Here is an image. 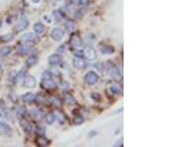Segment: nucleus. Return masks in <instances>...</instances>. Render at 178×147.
<instances>
[{
	"label": "nucleus",
	"instance_id": "5701e85b",
	"mask_svg": "<svg viewBox=\"0 0 178 147\" xmlns=\"http://www.w3.org/2000/svg\"><path fill=\"white\" fill-rule=\"evenodd\" d=\"M11 53V48L8 46H4L2 48H0V55L1 56H7Z\"/></svg>",
	"mask_w": 178,
	"mask_h": 147
},
{
	"label": "nucleus",
	"instance_id": "aec40b11",
	"mask_svg": "<svg viewBox=\"0 0 178 147\" xmlns=\"http://www.w3.org/2000/svg\"><path fill=\"white\" fill-rule=\"evenodd\" d=\"M64 101H65V103L69 104V106H73V104H75V99L71 94H65Z\"/></svg>",
	"mask_w": 178,
	"mask_h": 147
},
{
	"label": "nucleus",
	"instance_id": "6e6552de",
	"mask_svg": "<svg viewBox=\"0 0 178 147\" xmlns=\"http://www.w3.org/2000/svg\"><path fill=\"white\" fill-rule=\"evenodd\" d=\"M41 85L44 88L51 90V88H54V86H56V83L52 80V78H44L43 82L41 83Z\"/></svg>",
	"mask_w": 178,
	"mask_h": 147
},
{
	"label": "nucleus",
	"instance_id": "2f4dec72",
	"mask_svg": "<svg viewBox=\"0 0 178 147\" xmlns=\"http://www.w3.org/2000/svg\"><path fill=\"white\" fill-rule=\"evenodd\" d=\"M8 78L13 82V81H14V78H16V72H15V71H11V72H9Z\"/></svg>",
	"mask_w": 178,
	"mask_h": 147
},
{
	"label": "nucleus",
	"instance_id": "f257e3e1",
	"mask_svg": "<svg viewBox=\"0 0 178 147\" xmlns=\"http://www.w3.org/2000/svg\"><path fill=\"white\" fill-rule=\"evenodd\" d=\"M98 78H99V77H98L97 74H96L95 72H93V71H90V72H88L85 75L84 80H85V83H87V85L93 86L98 82Z\"/></svg>",
	"mask_w": 178,
	"mask_h": 147
},
{
	"label": "nucleus",
	"instance_id": "f3484780",
	"mask_svg": "<svg viewBox=\"0 0 178 147\" xmlns=\"http://www.w3.org/2000/svg\"><path fill=\"white\" fill-rule=\"evenodd\" d=\"M37 145L38 146H47L49 143V141L47 138L43 137V136H40L39 138H37Z\"/></svg>",
	"mask_w": 178,
	"mask_h": 147
},
{
	"label": "nucleus",
	"instance_id": "9b49d317",
	"mask_svg": "<svg viewBox=\"0 0 178 147\" xmlns=\"http://www.w3.org/2000/svg\"><path fill=\"white\" fill-rule=\"evenodd\" d=\"M37 63H38V57H37L36 55H31V56L26 60V66L29 68L34 67Z\"/></svg>",
	"mask_w": 178,
	"mask_h": 147
},
{
	"label": "nucleus",
	"instance_id": "72a5a7b5",
	"mask_svg": "<svg viewBox=\"0 0 178 147\" xmlns=\"http://www.w3.org/2000/svg\"><path fill=\"white\" fill-rule=\"evenodd\" d=\"M52 101H53L54 103L56 104V106H61V101H59L57 98H52Z\"/></svg>",
	"mask_w": 178,
	"mask_h": 147
},
{
	"label": "nucleus",
	"instance_id": "c85d7f7f",
	"mask_svg": "<svg viewBox=\"0 0 178 147\" xmlns=\"http://www.w3.org/2000/svg\"><path fill=\"white\" fill-rule=\"evenodd\" d=\"M53 15H54V17L56 18L57 21H61L62 19V14H61V11H57V10H56V11H54Z\"/></svg>",
	"mask_w": 178,
	"mask_h": 147
},
{
	"label": "nucleus",
	"instance_id": "ea45409f",
	"mask_svg": "<svg viewBox=\"0 0 178 147\" xmlns=\"http://www.w3.org/2000/svg\"><path fill=\"white\" fill-rule=\"evenodd\" d=\"M1 24H2V21H1V18H0V27H1Z\"/></svg>",
	"mask_w": 178,
	"mask_h": 147
},
{
	"label": "nucleus",
	"instance_id": "393cba45",
	"mask_svg": "<svg viewBox=\"0 0 178 147\" xmlns=\"http://www.w3.org/2000/svg\"><path fill=\"white\" fill-rule=\"evenodd\" d=\"M54 116H56V118H57V120H59V121L61 122V123H64L65 121L64 114L62 113V112L59 111V110H57V111H56V115H54Z\"/></svg>",
	"mask_w": 178,
	"mask_h": 147
},
{
	"label": "nucleus",
	"instance_id": "dca6fc26",
	"mask_svg": "<svg viewBox=\"0 0 178 147\" xmlns=\"http://www.w3.org/2000/svg\"><path fill=\"white\" fill-rule=\"evenodd\" d=\"M33 30L35 31L37 34H42V33L44 32V25L42 24V23L37 22V23H35V24H34V26H33Z\"/></svg>",
	"mask_w": 178,
	"mask_h": 147
},
{
	"label": "nucleus",
	"instance_id": "bb28decb",
	"mask_svg": "<svg viewBox=\"0 0 178 147\" xmlns=\"http://www.w3.org/2000/svg\"><path fill=\"white\" fill-rule=\"evenodd\" d=\"M110 91H111L112 93H118L120 91V88H119V86H117V85H111L110 86Z\"/></svg>",
	"mask_w": 178,
	"mask_h": 147
},
{
	"label": "nucleus",
	"instance_id": "c9c22d12",
	"mask_svg": "<svg viewBox=\"0 0 178 147\" xmlns=\"http://www.w3.org/2000/svg\"><path fill=\"white\" fill-rule=\"evenodd\" d=\"M57 53H59V54H62L64 52V46H61L59 48H57Z\"/></svg>",
	"mask_w": 178,
	"mask_h": 147
},
{
	"label": "nucleus",
	"instance_id": "4c0bfd02",
	"mask_svg": "<svg viewBox=\"0 0 178 147\" xmlns=\"http://www.w3.org/2000/svg\"><path fill=\"white\" fill-rule=\"evenodd\" d=\"M3 116H4V112H3V110L0 108V120L3 118Z\"/></svg>",
	"mask_w": 178,
	"mask_h": 147
},
{
	"label": "nucleus",
	"instance_id": "f704fd0d",
	"mask_svg": "<svg viewBox=\"0 0 178 147\" xmlns=\"http://www.w3.org/2000/svg\"><path fill=\"white\" fill-rule=\"evenodd\" d=\"M52 78V73L51 72H44V78Z\"/></svg>",
	"mask_w": 178,
	"mask_h": 147
},
{
	"label": "nucleus",
	"instance_id": "39448f33",
	"mask_svg": "<svg viewBox=\"0 0 178 147\" xmlns=\"http://www.w3.org/2000/svg\"><path fill=\"white\" fill-rule=\"evenodd\" d=\"M28 25H29V20L27 19V18L26 17L21 18L16 24V31L21 32V31L25 30V29L28 27Z\"/></svg>",
	"mask_w": 178,
	"mask_h": 147
},
{
	"label": "nucleus",
	"instance_id": "a878e982",
	"mask_svg": "<svg viewBox=\"0 0 178 147\" xmlns=\"http://www.w3.org/2000/svg\"><path fill=\"white\" fill-rule=\"evenodd\" d=\"M83 121H84V118H83L81 115H77V116H75L74 118H73V122H74V124H76V125L82 124Z\"/></svg>",
	"mask_w": 178,
	"mask_h": 147
},
{
	"label": "nucleus",
	"instance_id": "20e7f679",
	"mask_svg": "<svg viewBox=\"0 0 178 147\" xmlns=\"http://www.w3.org/2000/svg\"><path fill=\"white\" fill-rule=\"evenodd\" d=\"M72 64L76 69H84L86 67V61L83 58H80V57H75L74 59L72 60Z\"/></svg>",
	"mask_w": 178,
	"mask_h": 147
},
{
	"label": "nucleus",
	"instance_id": "423d86ee",
	"mask_svg": "<svg viewBox=\"0 0 178 147\" xmlns=\"http://www.w3.org/2000/svg\"><path fill=\"white\" fill-rule=\"evenodd\" d=\"M23 82H24V85H25L26 88H35L36 85H37L36 78L32 77V76H27V77H25Z\"/></svg>",
	"mask_w": 178,
	"mask_h": 147
},
{
	"label": "nucleus",
	"instance_id": "412c9836",
	"mask_svg": "<svg viewBox=\"0 0 178 147\" xmlns=\"http://www.w3.org/2000/svg\"><path fill=\"white\" fill-rule=\"evenodd\" d=\"M10 130L11 129H10L9 125L5 121H1V120H0V131L3 133H6V132H10Z\"/></svg>",
	"mask_w": 178,
	"mask_h": 147
},
{
	"label": "nucleus",
	"instance_id": "473e14b6",
	"mask_svg": "<svg viewBox=\"0 0 178 147\" xmlns=\"http://www.w3.org/2000/svg\"><path fill=\"white\" fill-rule=\"evenodd\" d=\"M88 3V0H78V4L81 5V6H85Z\"/></svg>",
	"mask_w": 178,
	"mask_h": 147
},
{
	"label": "nucleus",
	"instance_id": "7ed1b4c3",
	"mask_svg": "<svg viewBox=\"0 0 178 147\" xmlns=\"http://www.w3.org/2000/svg\"><path fill=\"white\" fill-rule=\"evenodd\" d=\"M107 73H108V75L111 78H113L114 80H119L120 77H121L120 71L118 70V68L115 67V66H110L108 70H107Z\"/></svg>",
	"mask_w": 178,
	"mask_h": 147
},
{
	"label": "nucleus",
	"instance_id": "e433bc0d",
	"mask_svg": "<svg viewBox=\"0 0 178 147\" xmlns=\"http://www.w3.org/2000/svg\"><path fill=\"white\" fill-rule=\"evenodd\" d=\"M120 145H123V140H122V138L119 139V140H118L117 142L114 144V146H120Z\"/></svg>",
	"mask_w": 178,
	"mask_h": 147
},
{
	"label": "nucleus",
	"instance_id": "0eeeda50",
	"mask_svg": "<svg viewBox=\"0 0 178 147\" xmlns=\"http://www.w3.org/2000/svg\"><path fill=\"white\" fill-rule=\"evenodd\" d=\"M84 56L87 58L88 60H91V61H93V60L96 59V51L95 49L93 48V47H87V48L85 49L84 51Z\"/></svg>",
	"mask_w": 178,
	"mask_h": 147
},
{
	"label": "nucleus",
	"instance_id": "ddd939ff",
	"mask_svg": "<svg viewBox=\"0 0 178 147\" xmlns=\"http://www.w3.org/2000/svg\"><path fill=\"white\" fill-rule=\"evenodd\" d=\"M21 40L26 41V42H34V41L37 40V38H36V36L32 33H26V34H24V35H22Z\"/></svg>",
	"mask_w": 178,
	"mask_h": 147
},
{
	"label": "nucleus",
	"instance_id": "6ab92c4d",
	"mask_svg": "<svg viewBox=\"0 0 178 147\" xmlns=\"http://www.w3.org/2000/svg\"><path fill=\"white\" fill-rule=\"evenodd\" d=\"M25 77H26V76H25V71L24 70H21L20 72L16 75V78H15V80H16L17 83H22L23 81H24Z\"/></svg>",
	"mask_w": 178,
	"mask_h": 147
},
{
	"label": "nucleus",
	"instance_id": "1a4fd4ad",
	"mask_svg": "<svg viewBox=\"0 0 178 147\" xmlns=\"http://www.w3.org/2000/svg\"><path fill=\"white\" fill-rule=\"evenodd\" d=\"M61 61V56H59V54L51 55V56L49 57V59H48L49 64L52 65V66H56L57 64H59Z\"/></svg>",
	"mask_w": 178,
	"mask_h": 147
},
{
	"label": "nucleus",
	"instance_id": "cd10ccee",
	"mask_svg": "<svg viewBox=\"0 0 178 147\" xmlns=\"http://www.w3.org/2000/svg\"><path fill=\"white\" fill-rule=\"evenodd\" d=\"M0 39H1L2 41H4V42H9V41H11L13 39V35H12V34H5V35L2 36Z\"/></svg>",
	"mask_w": 178,
	"mask_h": 147
},
{
	"label": "nucleus",
	"instance_id": "4468645a",
	"mask_svg": "<svg viewBox=\"0 0 178 147\" xmlns=\"http://www.w3.org/2000/svg\"><path fill=\"white\" fill-rule=\"evenodd\" d=\"M100 52L102 55H111L114 53V48L111 46H103L100 48Z\"/></svg>",
	"mask_w": 178,
	"mask_h": 147
},
{
	"label": "nucleus",
	"instance_id": "58836bf2",
	"mask_svg": "<svg viewBox=\"0 0 178 147\" xmlns=\"http://www.w3.org/2000/svg\"><path fill=\"white\" fill-rule=\"evenodd\" d=\"M31 1H32L33 3H36V4H38V3H40V1H41V0H31Z\"/></svg>",
	"mask_w": 178,
	"mask_h": 147
},
{
	"label": "nucleus",
	"instance_id": "4be33fe9",
	"mask_svg": "<svg viewBox=\"0 0 178 147\" xmlns=\"http://www.w3.org/2000/svg\"><path fill=\"white\" fill-rule=\"evenodd\" d=\"M44 119H46V122L48 123V124H53L54 122V120H56V116H54V113H52V112H49L46 115V117H44Z\"/></svg>",
	"mask_w": 178,
	"mask_h": 147
},
{
	"label": "nucleus",
	"instance_id": "b1692460",
	"mask_svg": "<svg viewBox=\"0 0 178 147\" xmlns=\"http://www.w3.org/2000/svg\"><path fill=\"white\" fill-rule=\"evenodd\" d=\"M64 27L67 32H71L73 30V28H74V24H73V22H71V21L67 20V21H65V23H64Z\"/></svg>",
	"mask_w": 178,
	"mask_h": 147
},
{
	"label": "nucleus",
	"instance_id": "7c9ffc66",
	"mask_svg": "<svg viewBox=\"0 0 178 147\" xmlns=\"http://www.w3.org/2000/svg\"><path fill=\"white\" fill-rule=\"evenodd\" d=\"M74 56H75V57L83 58V56H84V52L81 51V50H77V51H75V52H74Z\"/></svg>",
	"mask_w": 178,
	"mask_h": 147
},
{
	"label": "nucleus",
	"instance_id": "9d476101",
	"mask_svg": "<svg viewBox=\"0 0 178 147\" xmlns=\"http://www.w3.org/2000/svg\"><path fill=\"white\" fill-rule=\"evenodd\" d=\"M20 124H21V126L23 127V129L25 130V132H28V133L33 132L34 126L29 121H27V120H21Z\"/></svg>",
	"mask_w": 178,
	"mask_h": 147
},
{
	"label": "nucleus",
	"instance_id": "f8f14e48",
	"mask_svg": "<svg viewBox=\"0 0 178 147\" xmlns=\"http://www.w3.org/2000/svg\"><path fill=\"white\" fill-rule=\"evenodd\" d=\"M31 51V47L29 45H21L17 48V54L19 55H26Z\"/></svg>",
	"mask_w": 178,
	"mask_h": 147
},
{
	"label": "nucleus",
	"instance_id": "f03ea898",
	"mask_svg": "<svg viewBox=\"0 0 178 147\" xmlns=\"http://www.w3.org/2000/svg\"><path fill=\"white\" fill-rule=\"evenodd\" d=\"M64 31L61 30V28H54L53 31L51 32V37L52 39H53L54 41L56 42H59L62 40V38H64Z\"/></svg>",
	"mask_w": 178,
	"mask_h": 147
},
{
	"label": "nucleus",
	"instance_id": "c756f323",
	"mask_svg": "<svg viewBox=\"0 0 178 147\" xmlns=\"http://www.w3.org/2000/svg\"><path fill=\"white\" fill-rule=\"evenodd\" d=\"M30 113H31V115H32V116L34 117V118H37V117L39 116V113H40V112H39L37 109H31V110H30Z\"/></svg>",
	"mask_w": 178,
	"mask_h": 147
},
{
	"label": "nucleus",
	"instance_id": "a211bd4d",
	"mask_svg": "<svg viewBox=\"0 0 178 147\" xmlns=\"http://www.w3.org/2000/svg\"><path fill=\"white\" fill-rule=\"evenodd\" d=\"M22 98L25 102H32L34 99H35V96H34L32 93H27L23 94Z\"/></svg>",
	"mask_w": 178,
	"mask_h": 147
},
{
	"label": "nucleus",
	"instance_id": "2eb2a0df",
	"mask_svg": "<svg viewBox=\"0 0 178 147\" xmlns=\"http://www.w3.org/2000/svg\"><path fill=\"white\" fill-rule=\"evenodd\" d=\"M70 43H71V45L73 47H80L81 45H82V41H81V39L78 36L71 37V39H70Z\"/></svg>",
	"mask_w": 178,
	"mask_h": 147
}]
</instances>
